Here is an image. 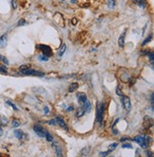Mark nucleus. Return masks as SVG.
<instances>
[{
    "mask_svg": "<svg viewBox=\"0 0 154 157\" xmlns=\"http://www.w3.org/2000/svg\"><path fill=\"white\" fill-rule=\"evenodd\" d=\"M135 142H137L143 148H146L149 145V142L151 141L150 137L147 135H137L136 137L133 138Z\"/></svg>",
    "mask_w": 154,
    "mask_h": 157,
    "instance_id": "nucleus-1",
    "label": "nucleus"
},
{
    "mask_svg": "<svg viewBox=\"0 0 154 157\" xmlns=\"http://www.w3.org/2000/svg\"><path fill=\"white\" fill-rule=\"evenodd\" d=\"M104 111H105V104L101 103L100 106L97 108V111H96V120L100 125H102V122H103Z\"/></svg>",
    "mask_w": 154,
    "mask_h": 157,
    "instance_id": "nucleus-2",
    "label": "nucleus"
},
{
    "mask_svg": "<svg viewBox=\"0 0 154 157\" xmlns=\"http://www.w3.org/2000/svg\"><path fill=\"white\" fill-rule=\"evenodd\" d=\"M53 21H54L55 24L58 25V27H60V28H65V26H66L65 19H64L63 15H62L60 13H55V14H54V15H53Z\"/></svg>",
    "mask_w": 154,
    "mask_h": 157,
    "instance_id": "nucleus-3",
    "label": "nucleus"
},
{
    "mask_svg": "<svg viewBox=\"0 0 154 157\" xmlns=\"http://www.w3.org/2000/svg\"><path fill=\"white\" fill-rule=\"evenodd\" d=\"M37 49H39L42 53L46 56H51L52 55V50L50 46H47V45H43V44H40L37 46Z\"/></svg>",
    "mask_w": 154,
    "mask_h": 157,
    "instance_id": "nucleus-4",
    "label": "nucleus"
},
{
    "mask_svg": "<svg viewBox=\"0 0 154 157\" xmlns=\"http://www.w3.org/2000/svg\"><path fill=\"white\" fill-rule=\"evenodd\" d=\"M121 102H122V104H123L124 109H125L127 111H130V110H131V103H130V99H129L127 96L121 95Z\"/></svg>",
    "mask_w": 154,
    "mask_h": 157,
    "instance_id": "nucleus-5",
    "label": "nucleus"
},
{
    "mask_svg": "<svg viewBox=\"0 0 154 157\" xmlns=\"http://www.w3.org/2000/svg\"><path fill=\"white\" fill-rule=\"evenodd\" d=\"M22 74L24 75H35V76H44V72H41V71H37V70H34L32 69H25V70H22L21 71Z\"/></svg>",
    "mask_w": 154,
    "mask_h": 157,
    "instance_id": "nucleus-6",
    "label": "nucleus"
},
{
    "mask_svg": "<svg viewBox=\"0 0 154 157\" xmlns=\"http://www.w3.org/2000/svg\"><path fill=\"white\" fill-rule=\"evenodd\" d=\"M143 126H144L145 129H150L153 126V119H152V117H150L149 115H145L144 117Z\"/></svg>",
    "mask_w": 154,
    "mask_h": 157,
    "instance_id": "nucleus-7",
    "label": "nucleus"
},
{
    "mask_svg": "<svg viewBox=\"0 0 154 157\" xmlns=\"http://www.w3.org/2000/svg\"><path fill=\"white\" fill-rule=\"evenodd\" d=\"M33 130H34V132H35L39 137H45L46 132H47V130L44 129H43L41 126H39V125H34V126H33Z\"/></svg>",
    "mask_w": 154,
    "mask_h": 157,
    "instance_id": "nucleus-8",
    "label": "nucleus"
},
{
    "mask_svg": "<svg viewBox=\"0 0 154 157\" xmlns=\"http://www.w3.org/2000/svg\"><path fill=\"white\" fill-rule=\"evenodd\" d=\"M77 100H78V102L82 105L86 100H88V96H87V94L86 93H84V92H78L77 93Z\"/></svg>",
    "mask_w": 154,
    "mask_h": 157,
    "instance_id": "nucleus-9",
    "label": "nucleus"
},
{
    "mask_svg": "<svg viewBox=\"0 0 154 157\" xmlns=\"http://www.w3.org/2000/svg\"><path fill=\"white\" fill-rule=\"evenodd\" d=\"M126 33H127V31H124V32H123V33L120 35L119 39H118V45H119V47H121V48H123V47L125 46V38H126Z\"/></svg>",
    "mask_w": 154,
    "mask_h": 157,
    "instance_id": "nucleus-10",
    "label": "nucleus"
},
{
    "mask_svg": "<svg viewBox=\"0 0 154 157\" xmlns=\"http://www.w3.org/2000/svg\"><path fill=\"white\" fill-rule=\"evenodd\" d=\"M54 120H55V122H56V123H57V124H58V125H59V126H60L61 128H63L64 129L68 130V126L66 125L65 121H64V120H63V119H62L61 117H56V118H55Z\"/></svg>",
    "mask_w": 154,
    "mask_h": 157,
    "instance_id": "nucleus-11",
    "label": "nucleus"
},
{
    "mask_svg": "<svg viewBox=\"0 0 154 157\" xmlns=\"http://www.w3.org/2000/svg\"><path fill=\"white\" fill-rule=\"evenodd\" d=\"M82 108L84 109L85 112H90L91 111V104L89 100H86L83 104H82Z\"/></svg>",
    "mask_w": 154,
    "mask_h": 157,
    "instance_id": "nucleus-12",
    "label": "nucleus"
},
{
    "mask_svg": "<svg viewBox=\"0 0 154 157\" xmlns=\"http://www.w3.org/2000/svg\"><path fill=\"white\" fill-rule=\"evenodd\" d=\"M14 136H15L17 139H19V140H22V139L25 137V135H26V134H25L22 130H20V129H14Z\"/></svg>",
    "mask_w": 154,
    "mask_h": 157,
    "instance_id": "nucleus-13",
    "label": "nucleus"
},
{
    "mask_svg": "<svg viewBox=\"0 0 154 157\" xmlns=\"http://www.w3.org/2000/svg\"><path fill=\"white\" fill-rule=\"evenodd\" d=\"M7 40H8V39H7V35H6V34L0 36V49H3V48L6 47V45H7Z\"/></svg>",
    "mask_w": 154,
    "mask_h": 157,
    "instance_id": "nucleus-14",
    "label": "nucleus"
},
{
    "mask_svg": "<svg viewBox=\"0 0 154 157\" xmlns=\"http://www.w3.org/2000/svg\"><path fill=\"white\" fill-rule=\"evenodd\" d=\"M66 50H67V46H66V44H62L61 46H60V48L58 49V51H57V54H58V56H63V54L65 53V51H66Z\"/></svg>",
    "mask_w": 154,
    "mask_h": 157,
    "instance_id": "nucleus-15",
    "label": "nucleus"
},
{
    "mask_svg": "<svg viewBox=\"0 0 154 157\" xmlns=\"http://www.w3.org/2000/svg\"><path fill=\"white\" fill-rule=\"evenodd\" d=\"M90 152H91V147H85L80 151V155L81 156H88L90 154Z\"/></svg>",
    "mask_w": 154,
    "mask_h": 157,
    "instance_id": "nucleus-16",
    "label": "nucleus"
},
{
    "mask_svg": "<svg viewBox=\"0 0 154 157\" xmlns=\"http://www.w3.org/2000/svg\"><path fill=\"white\" fill-rule=\"evenodd\" d=\"M52 147H53V148L55 149L56 154H57L58 156H62V155H63L62 152H61V148L58 146V144H56L55 142H52Z\"/></svg>",
    "mask_w": 154,
    "mask_h": 157,
    "instance_id": "nucleus-17",
    "label": "nucleus"
},
{
    "mask_svg": "<svg viewBox=\"0 0 154 157\" xmlns=\"http://www.w3.org/2000/svg\"><path fill=\"white\" fill-rule=\"evenodd\" d=\"M78 87H79L78 83L73 82V83H71V84L69 85V87H68V92H73L74 91H76L77 89H78Z\"/></svg>",
    "mask_w": 154,
    "mask_h": 157,
    "instance_id": "nucleus-18",
    "label": "nucleus"
},
{
    "mask_svg": "<svg viewBox=\"0 0 154 157\" xmlns=\"http://www.w3.org/2000/svg\"><path fill=\"white\" fill-rule=\"evenodd\" d=\"M133 2L135 4H137L141 8H145L146 6V1H145V0H133Z\"/></svg>",
    "mask_w": 154,
    "mask_h": 157,
    "instance_id": "nucleus-19",
    "label": "nucleus"
},
{
    "mask_svg": "<svg viewBox=\"0 0 154 157\" xmlns=\"http://www.w3.org/2000/svg\"><path fill=\"white\" fill-rule=\"evenodd\" d=\"M8 123H9V120H8L7 117H5V116H1V117H0V125L6 126V125H8Z\"/></svg>",
    "mask_w": 154,
    "mask_h": 157,
    "instance_id": "nucleus-20",
    "label": "nucleus"
},
{
    "mask_svg": "<svg viewBox=\"0 0 154 157\" xmlns=\"http://www.w3.org/2000/svg\"><path fill=\"white\" fill-rule=\"evenodd\" d=\"M147 55H148V58H149V61H150L151 65L153 66V63H154V52L153 51H150Z\"/></svg>",
    "mask_w": 154,
    "mask_h": 157,
    "instance_id": "nucleus-21",
    "label": "nucleus"
},
{
    "mask_svg": "<svg viewBox=\"0 0 154 157\" xmlns=\"http://www.w3.org/2000/svg\"><path fill=\"white\" fill-rule=\"evenodd\" d=\"M84 114H85V111H84V109H83V108H81V109H79V110H78V111H77L76 116H77V117H82Z\"/></svg>",
    "mask_w": 154,
    "mask_h": 157,
    "instance_id": "nucleus-22",
    "label": "nucleus"
},
{
    "mask_svg": "<svg viewBox=\"0 0 154 157\" xmlns=\"http://www.w3.org/2000/svg\"><path fill=\"white\" fill-rule=\"evenodd\" d=\"M12 124H13V127L14 128H18L20 126V121L18 119H14Z\"/></svg>",
    "mask_w": 154,
    "mask_h": 157,
    "instance_id": "nucleus-23",
    "label": "nucleus"
},
{
    "mask_svg": "<svg viewBox=\"0 0 154 157\" xmlns=\"http://www.w3.org/2000/svg\"><path fill=\"white\" fill-rule=\"evenodd\" d=\"M151 39H152V35H149V36H147L145 40H144V42L142 43V46H145V45H146L148 42H150L151 41Z\"/></svg>",
    "mask_w": 154,
    "mask_h": 157,
    "instance_id": "nucleus-24",
    "label": "nucleus"
},
{
    "mask_svg": "<svg viewBox=\"0 0 154 157\" xmlns=\"http://www.w3.org/2000/svg\"><path fill=\"white\" fill-rule=\"evenodd\" d=\"M38 59L40 60V61H48L49 60V56H46V55H44V54H41V55H39L38 56Z\"/></svg>",
    "mask_w": 154,
    "mask_h": 157,
    "instance_id": "nucleus-25",
    "label": "nucleus"
},
{
    "mask_svg": "<svg viewBox=\"0 0 154 157\" xmlns=\"http://www.w3.org/2000/svg\"><path fill=\"white\" fill-rule=\"evenodd\" d=\"M6 103H7V104H8L10 107H12V108H13L14 111H17V110H18V109H17V107H16V106H15V105H14L13 102H11L10 100H7V101H6Z\"/></svg>",
    "mask_w": 154,
    "mask_h": 157,
    "instance_id": "nucleus-26",
    "label": "nucleus"
},
{
    "mask_svg": "<svg viewBox=\"0 0 154 157\" xmlns=\"http://www.w3.org/2000/svg\"><path fill=\"white\" fill-rule=\"evenodd\" d=\"M0 61H2L5 65H9V61H8V59H7L5 56L1 55V54H0Z\"/></svg>",
    "mask_w": 154,
    "mask_h": 157,
    "instance_id": "nucleus-27",
    "label": "nucleus"
},
{
    "mask_svg": "<svg viewBox=\"0 0 154 157\" xmlns=\"http://www.w3.org/2000/svg\"><path fill=\"white\" fill-rule=\"evenodd\" d=\"M45 137H46V139H47V141H49V142H52L53 141V138H52V136L47 131L46 132V135H45Z\"/></svg>",
    "mask_w": 154,
    "mask_h": 157,
    "instance_id": "nucleus-28",
    "label": "nucleus"
},
{
    "mask_svg": "<svg viewBox=\"0 0 154 157\" xmlns=\"http://www.w3.org/2000/svg\"><path fill=\"white\" fill-rule=\"evenodd\" d=\"M31 68V65H22L19 67V70L22 71V70H25V69H28Z\"/></svg>",
    "mask_w": 154,
    "mask_h": 157,
    "instance_id": "nucleus-29",
    "label": "nucleus"
},
{
    "mask_svg": "<svg viewBox=\"0 0 154 157\" xmlns=\"http://www.w3.org/2000/svg\"><path fill=\"white\" fill-rule=\"evenodd\" d=\"M108 6L109 8H114L115 6V1L114 0H108Z\"/></svg>",
    "mask_w": 154,
    "mask_h": 157,
    "instance_id": "nucleus-30",
    "label": "nucleus"
},
{
    "mask_svg": "<svg viewBox=\"0 0 154 157\" xmlns=\"http://www.w3.org/2000/svg\"><path fill=\"white\" fill-rule=\"evenodd\" d=\"M0 72H3V73H7L8 70H7V67H5L4 65L0 66Z\"/></svg>",
    "mask_w": 154,
    "mask_h": 157,
    "instance_id": "nucleus-31",
    "label": "nucleus"
},
{
    "mask_svg": "<svg viewBox=\"0 0 154 157\" xmlns=\"http://www.w3.org/2000/svg\"><path fill=\"white\" fill-rule=\"evenodd\" d=\"M24 25H26V20L25 19H20L17 23V26H24Z\"/></svg>",
    "mask_w": 154,
    "mask_h": 157,
    "instance_id": "nucleus-32",
    "label": "nucleus"
},
{
    "mask_svg": "<svg viewBox=\"0 0 154 157\" xmlns=\"http://www.w3.org/2000/svg\"><path fill=\"white\" fill-rule=\"evenodd\" d=\"M150 52L149 50H144V51H141V54L142 55H145V54H148Z\"/></svg>",
    "mask_w": 154,
    "mask_h": 157,
    "instance_id": "nucleus-33",
    "label": "nucleus"
},
{
    "mask_svg": "<svg viewBox=\"0 0 154 157\" xmlns=\"http://www.w3.org/2000/svg\"><path fill=\"white\" fill-rule=\"evenodd\" d=\"M116 94L119 95V96L123 95V93H122V92H121V89H120L119 87H117V89H116Z\"/></svg>",
    "mask_w": 154,
    "mask_h": 157,
    "instance_id": "nucleus-34",
    "label": "nucleus"
},
{
    "mask_svg": "<svg viewBox=\"0 0 154 157\" xmlns=\"http://www.w3.org/2000/svg\"><path fill=\"white\" fill-rule=\"evenodd\" d=\"M122 148H132V146H131L130 144H123V145H122Z\"/></svg>",
    "mask_w": 154,
    "mask_h": 157,
    "instance_id": "nucleus-35",
    "label": "nucleus"
},
{
    "mask_svg": "<svg viewBox=\"0 0 154 157\" xmlns=\"http://www.w3.org/2000/svg\"><path fill=\"white\" fill-rule=\"evenodd\" d=\"M111 151H112L111 149H109L108 151H105V152H101V153H100V156H106V155H108V154H109V152H111Z\"/></svg>",
    "mask_w": 154,
    "mask_h": 157,
    "instance_id": "nucleus-36",
    "label": "nucleus"
},
{
    "mask_svg": "<svg viewBox=\"0 0 154 157\" xmlns=\"http://www.w3.org/2000/svg\"><path fill=\"white\" fill-rule=\"evenodd\" d=\"M150 104H151V106H153L154 105V97H153V92L151 93V95H150Z\"/></svg>",
    "mask_w": 154,
    "mask_h": 157,
    "instance_id": "nucleus-37",
    "label": "nucleus"
},
{
    "mask_svg": "<svg viewBox=\"0 0 154 157\" xmlns=\"http://www.w3.org/2000/svg\"><path fill=\"white\" fill-rule=\"evenodd\" d=\"M117 145H118L117 143H114V144H112V145H110V146H109V149H111V150H113V149H114V148H115L117 147Z\"/></svg>",
    "mask_w": 154,
    "mask_h": 157,
    "instance_id": "nucleus-38",
    "label": "nucleus"
},
{
    "mask_svg": "<svg viewBox=\"0 0 154 157\" xmlns=\"http://www.w3.org/2000/svg\"><path fill=\"white\" fill-rule=\"evenodd\" d=\"M71 24L72 25H76L77 24V19L76 18H72L71 19Z\"/></svg>",
    "mask_w": 154,
    "mask_h": 157,
    "instance_id": "nucleus-39",
    "label": "nucleus"
},
{
    "mask_svg": "<svg viewBox=\"0 0 154 157\" xmlns=\"http://www.w3.org/2000/svg\"><path fill=\"white\" fill-rule=\"evenodd\" d=\"M146 155H147V156H151V157H152V156H153V153H152V152H150V151H148V150H146Z\"/></svg>",
    "mask_w": 154,
    "mask_h": 157,
    "instance_id": "nucleus-40",
    "label": "nucleus"
},
{
    "mask_svg": "<svg viewBox=\"0 0 154 157\" xmlns=\"http://www.w3.org/2000/svg\"><path fill=\"white\" fill-rule=\"evenodd\" d=\"M119 120H120L119 118H117V119H115V122L113 123V125H112V128H113V127H114V126H115V125H116V124H117V123L119 122Z\"/></svg>",
    "mask_w": 154,
    "mask_h": 157,
    "instance_id": "nucleus-41",
    "label": "nucleus"
},
{
    "mask_svg": "<svg viewBox=\"0 0 154 157\" xmlns=\"http://www.w3.org/2000/svg\"><path fill=\"white\" fill-rule=\"evenodd\" d=\"M48 123H49V124H51V125H55V120H51V121H49Z\"/></svg>",
    "mask_w": 154,
    "mask_h": 157,
    "instance_id": "nucleus-42",
    "label": "nucleus"
},
{
    "mask_svg": "<svg viewBox=\"0 0 154 157\" xmlns=\"http://www.w3.org/2000/svg\"><path fill=\"white\" fill-rule=\"evenodd\" d=\"M73 110H74V108H73V107H68V111H73Z\"/></svg>",
    "mask_w": 154,
    "mask_h": 157,
    "instance_id": "nucleus-43",
    "label": "nucleus"
},
{
    "mask_svg": "<svg viewBox=\"0 0 154 157\" xmlns=\"http://www.w3.org/2000/svg\"><path fill=\"white\" fill-rule=\"evenodd\" d=\"M45 113H49V109H48V107H45Z\"/></svg>",
    "mask_w": 154,
    "mask_h": 157,
    "instance_id": "nucleus-44",
    "label": "nucleus"
},
{
    "mask_svg": "<svg viewBox=\"0 0 154 157\" xmlns=\"http://www.w3.org/2000/svg\"><path fill=\"white\" fill-rule=\"evenodd\" d=\"M125 140H129V138H128V137H123V138L121 139V141H125Z\"/></svg>",
    "mask_w": 154,
    "mask_h": 157,
    "instance_id": "nucleus-45",
    "label": "nucleus"
},
{
    "mask_svg": "<svg viewBox=\"0 0 154 157\" xmlns=\"http://www.w3.org/2000/svg\"><path fill=\"white\" fill-rule=\"evenodd\" d=\"M3 134V130H2V129L1 128H0V136H1Z\"/></svg>",
    "mask_w": 154,
    "mask_h": 157,
    "instance_id": "nucleus-46",
    "label": "nucleus"
},
{
    "mask_svg": "<svg viewBox=\"0 0 154 157\" xmlns=\"http://www.w3.org/2000/svg\"><path fill=\"white\" fill-rule=\"evenodd\" d=\"M113 133H114V134H117V133H118V131H117V130H113Z\"/></svg>",
    "mask_w": 154,
    "mask_h": 157,
    "instance_id": "nucleus-47",
    "label": "nucleus"
},
{
    "mask_svg": "<svg viewBox=\"0 0 154 157\" xmlns=\"http://www.w3.org/2000/svg\"><path fill=\"white\" fill-rule=\"evenodd\" d=\"M75 1H76V0H71V2H72V3H73V2H75Z\"/></svg>",
    "mask_w": 154,
    "mask_h": 157,
    "instance_id": "nucleus-48",
    "label": "nucleus"
}]
</instances>
